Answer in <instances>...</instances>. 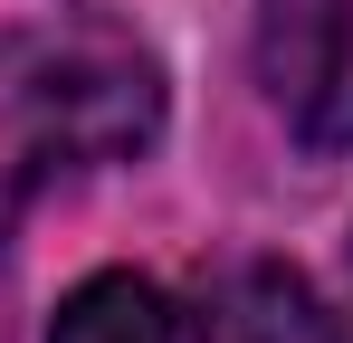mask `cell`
<instances>
[{"label": "cell", "instance_id": "6da1fadb", "mask_svg": "<svg viewBox=\"0 0 353 343\" xmlns=\"http://www.w3.org/2000/svg\"><path fill=\"white\" fill-rule=\"evenodd\" d=\"M163 134V67L86 19L0 29V238L29 220L39 191L77 172L153 153Z\"/></svg>", "mask_w": 353, "mask_h": 343}, {"label": "cell", "instance_id": "7a4b0ae2", "mask_svg": "<svg viewBox=\"0 0 353 343\" xmlns=\"http://www.w3.org/2000/svg\"><path fill=\"white\" fill-rule=\"evenodd\" d=\"M258 86L305 153H353V0H258Z\"/></svg>", "mask_w": 353, "mask_h": 343}, {"label": "cell", "instance_id": "3957f363", "mask_svg": "<svg viewBox=\"0 0 353 343\" xmlns=\"http://www.w3.org/2000/svg\"><path fill=\"white\" fill-rule=\"evenodd\" d=\"M191 343H344V324H334V305L296 277V267L248 258V267H230V277L201 295Z\"/></svg>", "mask_w": 353, "mask_h": 343}, {"label": "cell", "instance_id": "277c9868", "mask_svg": "<svg viewBox=\"0 0 353 343\" xmlns=\"http://www.w3.org/2000/svg\"><path fill=\"white\" fill-rule=\"evenodd\" d=\"M48 343H172V305H163V286H153V277L105 267V277H86V286H67V295H58Z\"/></svg>", "mask_w": 353, "mask_h": 343}]
</instances>
